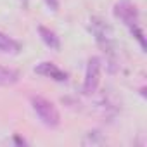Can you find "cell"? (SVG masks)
Instances as JSON below:
<instances>
[{"mask_svg":"<svg viewBox=\"0 0 147 147\" xmlns=\"http://www.w3.org/2000/svg\"><path fill=\"white\" fill-rule=\"evenodd\" d=\"M31 106H33V111L36 113V116L42 119L43 125L50 126V128H55L59 126L61 123V116H59V111L57 107L45 97H40V95H33L31 97Z\"/></svg>","mask_w":147,"mask_h":147,"instance_id":"obj_1","label":"cell"},{"mask_svg":"<svg viewBox=\"0 0 147 147\" xmlns=\"http://www.w3.org/2000/svg\"><path fill=\"white\" fill-rule=\"evenodd\" d=\"M87 137H88V138L83 140V144H87V142H90V144H102V142H104V138L100 137L99 131H88Z\"/></svg>","mask_w":147,"mask_h":147,"instance_id":"obj_10","label":"cell"},{"mask_svg":"<svg viewBox=\"0 0 147 147\" xmlns=\"http://www.w3.org/2000/svg\"><path fill=\"white\" fill-rule=\"evenodd\" d=\"M114 16L119 21H123L128 28L138 24V9L128 0H121L114 5Z\"/></svg>","mask_w":147,"mask_h":147,"instance_id":"obj_4","label":"cell"},{"mask_svg":"<svg viewBox=\"0 0 147 147\" xmlns=\"http://www.w3.org/2000/svg\"><path fill=\"white\" fill-rule=\"evenodd\" d=\"M130 31H131V35L135 36V40L140 43V47H142V50H145L147 49V45H145V38H144V31L140 30V26L138 24H135V26H130Z\"/></svg>","mask_w":147,"mask_h":147,"instance_id":"obj_9","label":"cell"},{"mask_svg":"<svg viewBox=\"0 0 147 147\" xmlns=\"http://www.w3.org/2000/svg\"><path fill=\"white\" fill-rule=\"evenodd\" d=\"M35 73L36 75H42V76H47V78H52V80H55V82H66L67 80V75L62 71V69H59L54 62H49V61H45V62H40L36 67H35Z\"/></svg>","mask_w":147,"mask_h":147,"instance_id":"obj_5","label":"cell"},{"mask_svg":"<svg viewBox=\"0 0 147 147\" xmlns=\"http://www.w3.org/2000/svg\"><path fill=\"white\" fill-rule=\"evenodd\" d=\"M90 30L95 36V42L99 43V47L111 54L113 55V50H114V33H113V28L100 18H92L90 19Z\"/></svg>","mask_w":147,"mask_h":147,"instance_id":"obj_2","label":"cell"},{"mask_svg":"<svg viewBox=\"0 0 147 147\" xmlns=\"http://www.w3.org/2000/svg\"><path fill=\"white\" fill-rule=\"evenodd\" d=\"M14 142H16V144H19V145H24V144H26V142H24V140H23L21 137H18V135L14 137Z\"/></svg>","mask_w":147,"mask_h":147,"instance_id":"obj_12","label":"cell"},{"mask_svg":"<svg viewBox=\"0 0 147 147\" xmlns=\"http://www.w3.org/2000/svg\"><path fill=\"white\" fill-rule=\"evenodd\" d=\"M19 82V73L12 67L0 66V87H11Z\"/></svg>","mask_w":147,"mask_h":147,"instance_id":"obj_7","label":"cell"},{"mask_svg":"<svg viewBox=\"0 0 147 147\" xmlns=\"http://www.w3.org/2000/svg\"><path fill=\"white\" fill-rule=\"evenodd\" d=\"M38 33H40V38L43 40V43L47 47H50L52 50H59L61 49V40L52 30H49L45 26H38Z\"/></svg>","mask_w":147,"mask_h":147,"instance_id":"obj_6","label":"cell"},{"mask_svg":"<svg viewBox=\"0 0 147 147\" xmlns=\"http://www.w3.org/2000/svg\"><path fill=\"white\" fill-rule=\"evenodd\" d=\"M19 50H21V45L16 40H12L11 36H7L4 33H0V52L14 55V54H19Z\"/></svg>","mask_w":147,"mask_h":147,"instance_id":"obj_8","label":"cell"},{"mask_svg":"<svg viewBox=\"0 0 147 147\" xmlns=\"http://www.w3.org/2000/svg\"><path fill=\"white\" fill-rule=\"evenodd\" d=\"M100 67H102L100 57L94 55V57L88 59L87 73H85V82H83V94L92 95V94L97 92L99 83H100Z\"/></svg>","mask_w":147,"mask_h":147,"instance_id":"obj_3","label":"cell"},{"mask_svg":"<svg viewBox=\"0 0 147 147\" xmlns=\"http://www.w3.org/2000/svg\"><path fill=\"white\" fill-rule=\"evenodd\" d=\"M45 4L49 5L50 11H54V12L59 11V0H45Z\"/></svg>","mask_w":147,"mask_h":147,"instance_id":"obj_11","label":"cell"}]
</instances>
